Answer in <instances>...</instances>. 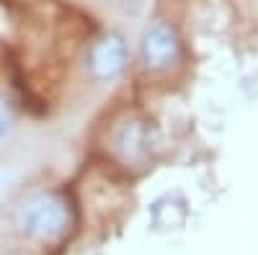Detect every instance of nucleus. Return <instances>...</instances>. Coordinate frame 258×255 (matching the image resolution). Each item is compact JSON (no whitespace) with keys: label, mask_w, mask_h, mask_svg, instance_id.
Masks as SVG:
<instances>
[{"label":"nucleus","mask_w":258,"mask_h":255,"mask_svg":"<svg viewBox=\"0 0 258 255\" xmlns=\"http://www.w3.org/2000/svg\"><path fill=\"white\" fill-rule=\"evenodd\" d=\"M80 3L91 6L93 11L114 13V11H126V8H129V3H135V0H80Z\"/></svg>","instance_id":"obj_6"},{"label":"nucleus","mask_w":258,"mask_h":255,"mask_svg":"<svg viewBox=\"0 0 258 255\" xmlns=\"http://www.w3.org/2000/svg\"><path fill=\"white\" fill-rule=\"evenodd\" d=\"M135 62L132 41L121 29L101 31L80 57V80L93 91H109L124 80Z\"/></svg>","instance_id":"obj_3"},{"label":"nucleus","mask_w":258,"mask_h":255,"mask_svg":"<svg viewBox=\"0 0 258 255\" xmlns=\"http://www.w3.org/2000/svg\"><path fill=\"white\" fill-rule=\"evenodd\" d=\"M18 129H21L18 103L13 101V96H11L8 91L0 88V150L16 139Z\"/></svg>","instance_id":"obj_5"},{"label":"nucleus","mask_w":258,"mask_h":255,"mask_svg":"<svg viewBox=\"0 0 258 255\" xmlns=\"http://www.w3.org/2000/svg\"><path fill=\"white\" fill-rule=\"evenodd\" d=\"M135 65L145 80H165L186 65V41L170 18L155 16L145 24L137 41Z\"/></svg>","instance_id":"obj_2"},{"label":"nucleus","mask_w":258,"mask_h":255,"mask_svg":"<svg viewBox=\"0 0 258 255\" xmlns=\"http://www.w3.org/2000/svg\"><path fill=\"white\" fill-rule=\"evenodd\" d=\"M103 150L119 167L142 170L153 157V137H150V121L135 111L124 109L116 114L103 132Z\"/></svg>","instance_id":"obj_4"},{"label":"nucleus","mask_w":258,"mask_h":255,"mask_svg":"<svg viewBox=\"0 0 258 255\" xmlns=\"http://www.w3.org/2000/svg\"><path fill=\"white\" fill-rule=\"evenodd\" d=\"M13 229L34 247H57L75 229V206L64 191L39 186L18 201L13 211Z\"/></svg>","instance_id":"obj_1"}]
</instances>
